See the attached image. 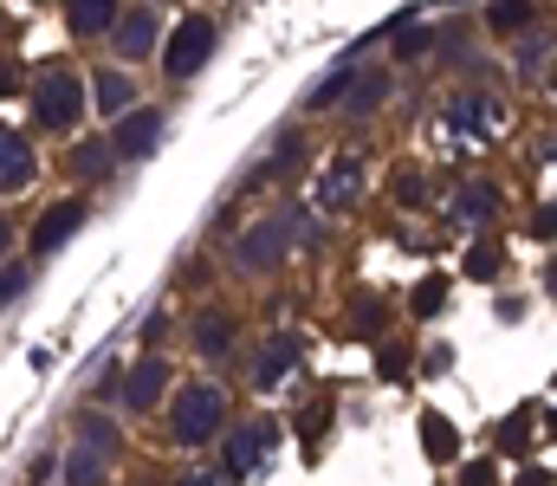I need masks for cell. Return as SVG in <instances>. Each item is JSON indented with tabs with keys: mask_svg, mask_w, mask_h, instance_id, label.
I'll use <instances>...</instances> for the list:
<instances>
[{
	"mask_svg": "<svg viewBox=\"0 0 557 486\" xmlns=\"http://www.w3.org/2000/svg\"><path fill=\"white\" fill-rule=\"evenodd\" d=\"M169 376H175V370H169V357H143L137 370L124 376V396H117V402H124L131 415L156 409V402H162V389H169Z\"/></svg>",
	"mask_w": 557,
	"mask_h": 486,
	"instance_id": "10",
	"label": "cell"
},
{
	"mask_svg": "<svg viewBox=\"0 0 557 486\" xmlns=\"http://www.w3.org/2000/svg\"><path fill=\"white\" fill-rule=\"evenodd\" d=\"M421 441H428V454H434V461H454V448H460V435H454L441 415H421Z\"/></svg>",
	"mask_w": 557,
	"mask_h": 486,
	"instance_id": "24",
	"label": "cell"
},
{
	"mask_svg": "<svg viewBox=\"0 0 557 486\" xmlns=\"http://www.w3.org/2000/svg\"><path fill=\"white\" fill-rule=\"evenodd\" d=\"M383 98H389V72H383V65H370V72H357V78H350V98H344V111H350V117H370Z\"/></svg>",
	"mask_w": 557,
	"mask_h": 486,
	"instance_id": "20",
	"label": "cell"
},
{
	"mask_svg": "<svg viewBox=\"0 0 557 486\" xmlns=\"http://www.w3.org/2000/svg\"><path fill=\"white\" fill-rule=\"evenodd\" d=\"M499 266H506V253H499V247H493V240H480V247H473V253H467V279H493V273H499Z\"/></svg>",
	"mask_w": 557,
	"mask_h": 486,
	"instance_id": "26",
	"label": "cell"
},
{
	"mask_svg": "<svg viewBox=\"0 0 557 486\" xmlns=\"http://www.w3.org/2000/svg\"><path fill=\"white\" fill-rule=\"evenodd\" d=\"M363 188V162L357 157H337L324 175H318V208H350Z\"/></svg>",
	"mask_w": 557,
	"mask_h": 486,
	"instance_id": "16",
	"label": "cell"
},
{
	"mask_svg": "<svg viewBox=\"0 0 557 486\" xmlns=\"http://www.w3.org/2000/svg\"><path fill=\"white\" fill-rule=\"evenodd\" d=\"M26 286H33V273H26L20 260H7V292H0V299H7V306H20V299H26Z\"/></svg>",
	"mask_w": 557,
	"mask_h": 486,
	"instance_id": "28",
	"label": "cell"
},
{
	"mask_svg": "<svg viewBox=\"0 0 557 486\" xmlns=\"http://www.w3.org/2000/svg\"><path fill=\"white\" fill-rule=\"evenodd\" d=\"M441 306H447V279H421L416 299H409V312H416V319H434Z\"/></svg>",
	"mask_w": 557,
	"mask_h": 486,
	"instance_id": "25",
	"label": "cell"
},
{
	"mask_svg": "<svg viewBox=\"0 0 557 486\" xmlns=\"http://www.w3.org/2000/svg\"><path fill=\"white\" fill-rule=\"evenodd\" d=\"M552 85H557V65H552Z\"/></svg>",
	"mask_w": 557,
	"mask_h": 486,
	"instance_id": "33",
	"label": "cell"
},
{
	"mask_svg": "<svg viewBox=\"0 0 557 486\" xmlns=\"http://www.w3.org/2000/svg\"><path fill=\"white\" fill-rule=\"evenodd\" d=\"M78 227H85V201H59V208H46V214H39V227H33V247H39V253H59V247H65Z\"/></svg>",
	"mask_w": 557,
	"mask_h": 486,
	"instance_id": "14",
	"label": "cell"
},
{
	"mask_svg": "<svg viewBox=\"0 0 557 486\" xmlns=\"http://www.w3.org/2000/svg\"><path fill=\"white\" fill-rule=\"evenodd\" d=\"M162 130H169V117H162V111H149V104H137V111L111 130V144H117V157H124V162H143V157H156V150H162Z\"/></svg>",
	"mask_w": 557,
	"mask_h": 486,
	"instance_id": "7",
	"label": "cell"
},
{
	"mask_svg": "<svg viewBox=\"0 0 557 486\" xmlns=\"http://www.w3.org/2000/svg\"><path fill=\"white\" fill-rule=\"evenodd\" d=\"M78 441H85V448H98L104 461H117V448H124V428H117L104 409H78Z\"/></svg>",
	"mask_w": 557,
	"mask_h": 486,
	"instance_id": "18",
	"label": "cell"
},
{
	"mask_svg": "<svg viewBox=\"0 0 557 486\" xmlns=\"http://www.w3.org/2000/svg\"><path fill=\"white\" fill-rule=\"evenodd\" d=\"M85 85H91V78H78V72H65V65L39 72V78H33V124H46V130H78V117H85V104H91Z\"/></svg>",
	"mask_w": 557,
	"mask_h": 486,
	"instance_id": "1",
	"label": "cell"
},
{
	"mask_svg": "<svg viewBox=\"0 0 557 486\" xmlns=\"http://www.w3.org/2000/svg\"><path fill=\"white\" fill-rule=\"evenodd\" d=\"M214 46H221V33H214V20H201V13H188L175 33H169V46H162V72H169V85H188L208 59H214Z\"/></svg>",
	"mask_w": 557,
	"mask_h": 486,
	"instance_id": "3",
	"label": "cell"
},
{
	"mask_svg": "<svg viewBox=\"0 0 557 486\" xmlns=\"http://www.w3.org/2000/svg\"><path fill=\"white\" fill-rule=\"evenodd\" d=\"M532 20H539L532 0H493V7H486V33H519V26H532Z\"/></svg>",
	"mask_w": 557,
	"mask_h": 486,
	"instance_id": "23",
	"label": "cell"
},
{
	"mask_svg": "<svg viewBox=\"0 0 557 486\" xmlns=\"http://www.w3.org/2000/svg\"><path fill=\"white\" fill-rule=\"evenodd\" d=\"M298 150H305V144H298L292 130H278V144L267 150V162H260V169L240 182V195H247V188H260V182H267V175H278V169H292V162H298Z\"/></svg>",
	"mask_w": 557,
	"mask_h": 486,
	"instance_id": "22",
	"label": "cell"
},
{
	"mask_svg": "<svg viewBox=\"0 0 557 486\" xmlns=\"http://www.w3.org/2000/svg\"><path fill=\"white\" fill-rule=\"evenodd\" d=\"M221 422H227V396H221L214 383H188V389L175 396V409H169V435H175L182 448H208V441L221 435Z\"/></svg>",
	"mask_w": 557,
	"mask_h": 486,
	"instance_id": "2",
	"label": "cell"
},
{
	"mask_svg": "<svg viewBox=\"0 0 557 486\" xmlns=\"http://www.w3.org/2000/svg\"><path fill=\"white\" fill-rule=\"evenodd\" d=\"M396 201H403V208H421V201H428V188H421V175H403V182H396Z\"/></svg>",
	"mask_w": 557,
	"mask_h": 486,
	"instance_id": "29",
	"label": "cell"
},
{
	"mask_svg": "<svg viewBox=\"0 0 557 486\" xmlns=\"http://www.w3.org/2000/svg\"><path fill=\"white\" fill-rule=\"evenodd\" d=\"M285 247H292V221L285 214H267L260 227H247L234 240V266L240 273H273L278 260H285Z\"/></svg>",
	"mask_w": 557,
	"mask_h": 486,
	"instance_id": "5",
	"label": "cell"
},
{
	"mask_svg": "<svg viewBox=\"0 0 557 486\" xmlns=\"http://www.w3.org/2000/svg\"><path fill=\"white\" fill-rule=\"evenodd\" d=\"M188 337H195V357L221 363V357L234 350L240 324H234V312H227V306H208V312H195V324H188Z\"/></svg>",
	"mask_w": 557,
	"mask_h": 486,
	"instance_id": "9",
	"label": "cell"
},
{
	"mask_svg": "<svg viewBox=\"0 0 557 486\" xmlns=\"http://www.w3.org/2000/svg\"><path fill=\"white\" fill-rule=\"evenodd\" d=\"M545 59H552V39H545V33H532V39L519 46V72H525V78H539V65H545Z\"/></svg>",
	"mask_w": 557,
	"mask_h": 486,
	"instance_id": "27",
	"label": "cell"
},
{
	"mask_svg": "<svg viewBox=\"0 0 557 486\" xmlns=\"http://www.w3.org/2000/svg\"><path fill=\"white\" fill-rule=\"evenodd\" d=\"M545 286H552V292H557V260H552V266H545Z\"/></svg>",
	"mask_w": 557,
	"mask_h": 486,
	"instance_id": "32",
	"label": "cell"
},
{
	"mask_svg": "<svg viewBox=\"0 0 557 486\" xmlns=\"http://www.w3.org/2000/svg\"><path fill=\"white\" fill-rule=\"evenodd\" d=\"M552 162H557V144H552Z\"/></svg>",
	"mask_w": 557,
	"mask_h": 486,
	"instance_id": "34",
	"label": "cell"
},
{
	"mask_svg": "<svg viewBox=\"0 0 557 486\" xmlns=\"http://www.w3.org/2000/svg\"><path fill=\"white\" fill-rule=\"evenodd\" d=\"M273 441H278L273 422H247V428H234V435H227V448H221V474H227V481L253 474V468L273 454Z\"/></svg>",
	"mask_w": 557,
	"mask_h": 486,
	"instance_id": "6",
	"label": "cell"
},
{
	"mask_svg": "<svg viewBox=\"0 0 557 486\" xmlns=\"http://www.w3.org/2000/svg\"><path fill=\"white\" fill-rule=\"evenodd\" d=\"M441 124H447V137H460V144H486V137L506 124V104H499L493 91H454L447 111H441Z\"/></svg>",
	"mask_w": 557,
	"mask_h": 486,
	"instance_id": "4",
	"label": "cell"
},
{
	"mask_svg": "<svg viewBox=\"0 0 557 486\" xmlns=\"http://www.w3.org/2000/svg\"><path fill=\"white\" fill-rule=\"evenodd\" d=\"M91 104H98L104 117L124 124V117L137 111V85H131V72H124V65H104V72L91 78Z\"/></svg>",
	"mask_w": 557,
	"mask_h": 486,
	"instance_id": "11",
	"label": "cell"
},
{
	"mask_svg": "<svg viewBox=\"0 0 557 486\" xmlns=\"http://www.w3.org/2000/svg\"><path fill=\"white\" fill-rule=\"evenodd\" d=\"M104 474H111V461H104L98 448L78 441V448L65 454V486H104Z\"/></svg>",
	"mask_w": 557,
	"mask_h": 486,
	"instance_id": "21",
	"label": "cell"
},
{
	"mask_svg": "<svg viewBox=\"0 0 557 486\" xmlns=\"http://www.w3.org/2000/svg\"><path fill=\"white\" fill-rule=\"evenodd\" d=\"M292 363H298V337H292V331H278V337H267V350H260V363H253V383H260V389H273Z\"/></svg>",
	"mask_w": 557,
	"mask_h": 486,
	"instance_id": "19",
	"label": "cell"
},
{
	"mask_svg": "<svg viewBox=\"0 0 557 486\" xmlns=\"http://www.w3.org/2000/svg\"><path fill=\"white\" fill-rule=\"evenodd\" d=\"M33 175H39L33 144H26L20 130H7V137H0V188H7V195H26V188H33Z\"/></svg>",
	"mask_w": 557,
	"mask_h": 486,
	"instance_id": "13",
	"label": "cell"
},
{
	"mask_svg": "<svg viewBox=\"0 0 557 486\" xmlns=\"http://www.w3.org/2000/svg\"><path fill=\"white\" fill-rule=\"evenodd\" d=\"M460 486H499V468H493V461H473V468H467V481Z\"/></svg>",
	"mask_w": 557,
	"mask_h": 486,
	"instance_id": "30",
	"label": "cell"
},
{
	"mask_svg": "<svg viewBox=\"0 0 557 486\" xmlns=\"http://www.w3.org/2000/svg\"><path fill=\"white\" fill-rule=\"evenodd\" d=\"M493 214H499V188H493V182H467V188L447 201L441 221H447V227H480V221H493Z\"/></svg>",
	"mask_w": 557,
	"mask_h": 486,
	"instance_id": "12",
	"label": "cell"
},
{
	"mask_svg": "<svg viewBox=\"0 0 557 486\" xmlns=\"http://www.w3.org/2000/svg\"><path fill=\"white\" fill-rule=\"evenodd\" d=\"M117 144H111V137H91V144H78V150H72V175H78V182H111V175H117Z\"/></svg>",
	"mask_w": 557,
	"mask_h": 486,
	"instance_id": "17",
	"label": "cell"
},
{
	"mask_svg": "<svg viewBox=\"0 0 557 486\" xmlns=\"http://www.w3.org/2000/svg\"><path fill=\"white\" fill-rule=\"evenodd\" d=\"M65 20H72V33H78V39H111V33H117V20H124V0H72V7H65Z\"/></svg>",
	"mask_w": 557,
	"mask_h": 486,
	"instance_id": "15",
	"label": "cell"
},
{
	"mask_svg": "<svg viewBox=\"0 0 557 486\" xmlns=\"http://www.w3.org/2000/svg\"><path fill=\"white\" fill-rule=\"evenodd\" d=\"M175 486H234V481H227V474H182Z\"/></svg>",
	"mask_w": 557,
	"mask_h": 486,
	"instance_id": "31",
	"label": "cell"
},
{
	"mask_svg": "<svg viewBox=\"0 0 557 486\" xmlns=\"http://www.w3.org/2000/svg\"><path fill=\"white\" fill-rule=\"evenodd\" d=\"M156 39H162L156 7H131V13L117 20V33H111V46H117V59H124V65H143V59L156 52Z\"/></svg>",
	"mask_w": 557,
	"mask_h": 486,
	"instance_id": "8",
	"label": "cell"
}]
</instances>
